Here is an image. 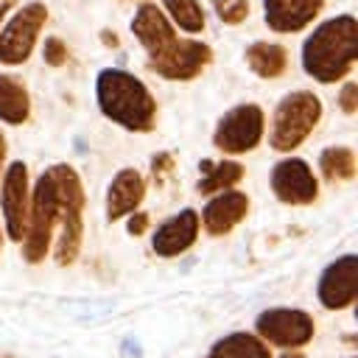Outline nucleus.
I'll list each match as a JSON object with an SVG mask.
<instances>
[{
    "mask_svg": "<svg viewBox=\"0 0 358 358\" xmlns=\"http://www.w3.org/2000/svg\"><path fill=\"white\" fill-rule=\"evenodd\" d=\"M324 0H263V20L277 34H296L316 20Z\"/></svg>",
    "mask_w": 358,
    "mask_h": 358,
    "instance_id": "nucleus-15",
    "label": "nucleus"
},
{
    "mask_svg": "<svg viewBox=\"0 0 358 358\" xmlns=\"http://www.w3.org/2000/svg\"><path fill=\"white\" fill-rule=\"evenodd\" d=\"M213 6H215L218 20L227 25H238L249 14V0H213Z\"/></svg>",
    "mask_w": 358,
    "mask_h": 358,
    "instance_id": "nucleus-24",
    "label": "nucleus"
},
{
    "mask_svg": "<svg viewBox=\"0 0 358 358\" xmlns=\"http://www.w3.org/2000/svg\"><path fill=\"white\" fill-rule=\"evenodd\" d=\"M48 22V8L42 3L22 6L0 31V62L3 64H22L34 53L36 36Z\"/></svg>",
    "mask_w": 358,
    "mask_h": 358,
    "instance_id": "nucleus-7",
    "label": "nucleus"
},
{
    "mask_svg": "<svg viewBox=\"0 0 358 358\" xmlns=\"http://www.w3.org/2000/svg\"><path fill=\"white\" fill-rule=\"evenodd\" d=\"M338 106L344 115H355L358 112V84H344L341 92H338Z\"/></svg>",
    "mask_w": 358,
    "mask_h": 358,
    "instance_id": "nucleus-27",
    "label": "nucleus"
},
{
    "mask_svg": "<svg viewBox=\"0 0 358 358\" xmlns=\"http://www.w3.org/2000/svg\"><path fill=\"white\" fill-rule=\"evenodd\" d=\"M319 120H322V101H319V95H313L308 90L288 92L277 103V109H274L271 134H268L271 148L274 151H294L319 126Z\"/></svg>",
    "mask_w": 358,
    "mask_h": 358,
    "instance_id": "nucleus-4",
    "label": "nucleus"
},
{
    "mask_svg": "<svg viewBox=\"0 0 358 358\" xmlns=\"http://www.w3.org/2000/svg\"><path fill=\"white\" fill-rule=\"evenodd\" d=\"M56 218H59V207H56V185H53V176L50 171H45L36 185H34V193L28 199V221H25V246H22V255L28 263H39L45 260L48 249H50V235H53V227H56Z\"/></svg>",
    "mask_w": 358,
    "mask_h": 358,
    "instance_id": "nucleus-5",
    "label": "nucleus"
},
{
    "mask_svg": "<svg viewBox=\"0 0 358 358\" xmlns=\"http://www.w3.org/2000/svg\"><path fill=\"white\" fill-rule=\"evenodd\" d=\"M207 358H271L266 341L252 333H229L221 341H215L207 352Z\"/></svg>",
    "mask_w": 358,
    "mask_h": 358,
    "instance_id": "nucleus-20",
    "label": "nucleus"
},
{
    "mask_svg": "<svg viewBox=\"0 0 358 358\" xmlns=\"http://www.w3.org/2000/svg\"><path fill=\"white\" fill-rule=\"evenodd\" d=\"M3 218H6V229L11 241H22L25 235V221H28V168L22 159L11 162L3 173Z\"/></svg>",
    "mask_w": 358,
    "mask_h": 358,
    "instance_id": "nucleus-12",
    "label": "nucleus"
},
{
    "mask_svg": "<svg viewBox=\"0 0 358 358\" xmlns=\"http://www.w3.org/2000/svg\"><path fill=\"white\" fill-rule=\"evenodd\" d=\"M199 213L196 210H182L176 215H171L165 224H159V229L151 238V249L159 257H176L182 252H187L196 238H199Z\"/></svg>",
    "mask_w": 358,
    "mask_h": 358,
    "instance_id": "nucleus-14",
    "label": "nucleus"
},
{
    "mask_svg": "<svg viewBox=\"0 0 358 358\" xmlns=\"http://www.w3.org/2000/svg\"><path fill=\"white\" fill-rule=\"evenodd\" d=\"M165 11L171 14L173 25H179L187 34H201L204 31V11L199 0H165Z\"/></svg>",
    "mask_w": 358,
    "mask_h": 358,
    "instance_id": "nucleus-23",
    "label": "nucleus"
},
{
    "mask_svg": "<svg viewBox=\"0 0 358 358\" xmlns=\"http://www.w3.org/2000/svg\"><path fill=\"white\" fill-rule=\"evenodd\" d=\"M280 358H308V355H302V352H291V350H288V352L280 355Z\"/></svg>",
    "mask_w": 358,
    "mask_h": 358,
    "instance_id": "nucleus-33",
    "label": "nucleus"
},
{
    "mask_svg": "<svg viewBox=\"0 0 358 358\" xmlns=\"http://www.w3.org/2000/svg\"><path fill=\"white\" fill-rule=\"evenodd\" d=\"M210 59H213V53L204 42L179 39L162 59L148 62V70H154L157 76H162L168 81H190L210 64Z\"/></svg>",
    "mask_w": 358,
    "mask_h": 358,
    "instance_id": "nucleus-13",
    "label": "nucleus"
},
{
    "mask_svg": "<svg viewBox=\"0 0 358 358\" xmlns=\"http://www.w3.org/2000/svg\"><path fill=\"white\" fill-rule=\"evenodd\" d=\"M145 196V182L134 168H120L106 190V218L117 221L140 207Z\"/></svg>",
    "mask_w": 358,
    "mask_h": 358,
    "instance_id": "nucleus-17",
    "label": "nucleus"
},
{
    "mask_svg": "<svg viewBox=\"0 0 358 358\" xmlns=\"http://www.w3.org/2000/svg\"><path fill=\"white\" fill-rule=\"evenodd\" d=\"M50 176H53V185H56V207H59V227H62V235H59V243H56V263L59 266H73L76 257H78V249H81V232H84V224H81V213H84V187H81V179L78 173L59 162L53 168H48Z\"/></svg>",
    "mask_w": 358,
    "mask_h": 358,
    "instance_id": "nucleus-3",
    "label": "nucleus"
},
{
    "mask_svg": "<svg viewBox=\"0 0 358 358\" xmlns=\"http://www.w3.org/2000/svg\"><path fill=\"white\" fill-rule=\"evenodd\" d=\"M101 39H103V45H106V48H117V45H120L117 34H109V31H101Z\"/></svg>",
    "mask_w": 358,
    "mask_h": 358,
    "instance_id": "nucleus-30",
    "label": "nucleus"
},
{
    "mask_svg": "<svg viewBox=\"0 0 358 358\" xmlns=\"http://www.w3.org/2000/svg\"><path fill=\"white\" fill-rule=\"evenodd\" d=\"M199 171H201V179H199L196 190L204 193V196H207V193L227 190V187H232V185H238V182L243 179V165H241V162H232V159H224V162H218V165L201 159Z\"/></svg>",
    "mask_w": 358,
    "mask_h": 358,
    "instance_id": "nucleus-21",
    "label": "nucleus"
},
{
    "mask_svg": "<svg viewBox=\"0 0 358 358\" xmlns=\"http://www.w3.org/2000/svg\"><path fill=\"white\" fill-rule=\"evenodd\" d=\"M173 168H176V159H173L168 151L154 154V159H151V173H154V182H157V185H162L165 176H168Z\"/></svg>",
    "mask_w": 358,
    "mask_h": 358,
    "instance_id": "nucleus-26",
    "label": "nucleus"
},
{
    "mask_svg": "<svg viewBox=\"0 0 358 358\" xmlns=\"http://www.w3.org/2000/svg\"><path fill=\"white\" fill-rule=\"evenodd\" d=\"M123 355H131V358H143V347L129 336L126 341H123Z\"/></svg>",
    "mask_w": 358,
    "mask_h": 358,
    "instance_id": "nucleus-29",
    "label": "nucleus"
},
{
    "mask_svg": "<svg viewBox=\"0 0 358 358\" xmlns=\"http://www.w3.org/2000/svg\"><path fill=\"white\" fill-rule=\"evenodd\" d=\"M131 34L137 36V42L143 45V50L148 53V62L162 59V56L179 42V36H176V31H173V22H168L165 11L157 8L154 3H143V6L134 11Z\"/></svg>",
    "mask_w": 358,
    "mask_h": 358,
    "instance_id": "nucleus-11",
    "label": "nucleus"
},
{
    "mask_svg": "<svg viewBox=\"0 0 358 358\" xmlns=\"http://www.w3.org/2000/svg\"><path fill=\"white\" fill-rule=\"evenodd\" d=\"M316 296L327 310H344L355 302L358 296V257L355 255H344L338 260H333L316 285Z\"/></svg>",
    "mask_w": 358,
    "mask_h": 358,
    "instance_id": "nucleus-9",
    "label": "nucleus"
},
{
    "mask_svg": "<svg viewBox=\"0 0 358 358\" xmlns=\"http://www.w3.org/2000/svg\"><path fill=\"white\" fill-rule=\"evenodd\" d=\"M358 59V22L352 14H338L313 28L302 45V67L310 78L333 84L344 78Z\"/></svg>",
    "mask_w": 358,
    "mask_h": 358,
    "instance_id": "nucleus-1",
    "label": "nucleus"
},
{
    "mask_svg": "<svg viewBox=\"0 0 358 358\" xmlns=\"http://www.w3.org/2000/svg\"><path fill=\"white\" fill-rule=\"evenodd\" d=\"M319 171L330 182H347L355 176V151L347 145H330L319 154Z\"/></svg>",
    "mask_w": 358,
    "mask_h": 358,
    "instance_id": "nucleus-22",
    "label": "nucleus"
},
{
    "mask_svg": "<svg viewBox=\"0 0 358 358\" xmlns=\"http://www.w3.org/2000/svg\"><path fill=\"white\" fill-rule=\"evenodd\" d=\"M0 358H14V355H0Z\"/></svg>",
    "mask_w": 358,
    "mask_h": 358,
    "instance_id": "nucleus-34",
    "label": "nucleus"
},
{
    "mask_svg": "<svg viewBox=\"0 0 358 358\" xmlns=\"http://www.w3.org/2000/svg\"><path fill=\"white\" fill-rule=\"evenodd\" d=\"M95 98L103 117L129 129V131H151L157 126V101L148 87L126 70H101L95 78Z\"/></svg>",
    "mask_w": 358,
    "mask_h": 358,
    "instance_id": "nucleus-2",
    "label": "nucleus"
},
{
    "mask_svg": "<svg viewBox=\"0 0 358 358\" xmlns=\"http://www.w3.org/2000/svg\"><path fill=\"white\" fill-rule=\"evenodd\" d=\"M271 190L285 204H310L319 196V182L305 159L288 157L271 168Z\"/></svg>",
    "mask_w": 358,
    "mask_h": 358,
    "instance_id": "nucleus-10",
    "label": "nucleus"
},
{
    "mask_svg": "<svg viewBox=\"0 0 358 358\" xmlns=\"http://www.w3.org/2000/svg\"><path fill=\"white\" fill-rule=\"evenodd\" d=\"M249 213V196L238 190H218L201 213V224L210 235H227Z\"/></svg>",
    "mask_w": 358,
    "mask_h": 358,
    "instance_id": "nucleus-16",
    "label": "nucleus"
},
{
    "mask_svg": "<svg viewBox=\"0 0 358 358\" xmlns=\"http://www.w3.org/2000/svg\"><path fill=\"white\" fill-rule=\"evenodd\" d=\"M145 227H148V215L145 213H134L131 218H129V235H143L145 232Z\"/></svg>",
    "mask_w": 358,
    "mask_h": 358,
    "instance_id": "nucleus-28",
    "label": "nucleus"
},
{
    "mask_svg": "<svg viewBox=\"0 0 358 358\" xmlns=\"http://www.w3.org/2000/svg\"><path fill=\"white\" fill-rule=\"evenodd\" d=\"M14 6H17V0H0V22L6 20V14H8Z\"/></svg>",
    "mask_w": 358,
    "mask_h": 358,
    "instance_id": "nucleus-31",
    "label": "nucleus"
},
{
    "mask_svg": "<svg viewBox=\"0 0 358 358\" xmlns=\"http://www.w3.org/2000/svg\"><path fill=\"white\" fill-rule=\"evenodd\" d=\"M28 115H31V98L25 84L17 76L0 73V120H6L8 126H20L28 120Z\"/></svg>",
    "mask_w": 358,
    "mask_h": 358,
    "instance_id": "nucleus-18",
    "label": "nucleus"
},
{
    "mask_svg": "<svg viewBox=\"0 0 358 358\" xmlns=\"http://www.w3.org/2000/svg\"><path fill=\"white\" fill-rule=\"evenodd\" d=\"M0 249H3V238H0Z\"/></svg>",
    "mask_w": 358,
    "mask_h": 358,
    "instance_id": "nucleus-35",
    "label": "nucleus"
},
{
    "mask_svg": "<svg viewBox=\"0 0 358 358\" xmlns=\"http://www.w3.org/2000/svg\"><path fill=\"white\" fill-rule=\"evenodd\" d=\"M255 330L263 341L277 347H302L313 338V319L299 308H268L257 316Z\"/></svg>",
    "mask_w": 358,
    "mask_h": 358,
    "instance_id": "nucleus-8",
    "label": "nucleus"
},
{
    "mask_svg": "<svg viewBox=\"0 0 358 358\" xmlns=\"http://www.w3.org/2000/svg\"><path fill=\"white\" fill-rule=\"evenodd\" d=\"M246 64L260 78H277L288 67V53L277 42H252L246 48Z\"/></svg>",
    "mask_w": 358,
    "mask_h": 358,
    "instance_id": "nucleus-19",
    "label": "nucleus"
},
{
    "mask_svg": "<svg viewBox=\"0 0 358 358\" xmlns=\"http://www.w3.org/2000/svg\"><path fill=\"white\" fill-rule=\"evenodd\" d=\"M263 126L266 117L257 103H238L218 120L213 143L224 154H246L263 140Z\"/></svg>",
    "mask_w": 358,
    "mask_h": 358,
    "instance_id": "nucleus-6",
    "label": "nucleus"
},
{
    "mask_svg": "<svg viewBox=\"0 0 358 358\" xmlns=\"http://www.w3.org/2000/svg\"><path fill=\"white\" fill-rule=\"evenodd\" d=\"M3 159H6V137L0 131V171H3Z\"/></svg>",
    "mask_w": 358,
    "mask_h": 358,
    "instance_id": "nucleus-32",
    "label": "nucleus"
},
{
    "mask_svg": "<svg viewBox=\"0 0 358 358\" xmlns=\"http://www.w3.org/2000/svg\"><path fill=\"white\" fill-rule=\"evenodd\" d=\"M42 56L50 67H62L64 59H67V45L59 39V36H48L45 39V48H42Z\"/></svg>",
    "mask_w": 358,
    "mask_h": 358,
    "instance_id": "nucleus-25",
    "label": "nucleus"
}]
</instances>
